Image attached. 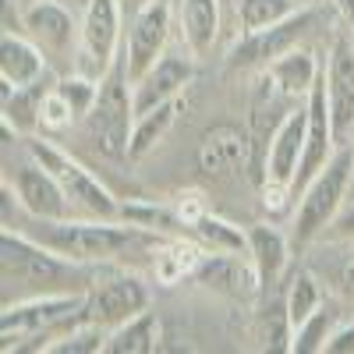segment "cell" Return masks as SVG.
Here are the masks:
<instances>
[{"instance_id":"1","label":"cell","mask_w":354,"mask_h":354,"mask_svg":"<svg viewBox=\"0 0 354 354\" xmlns=\"http://www.w3.org/2000/svg\"><path fill=\"white\" fill-rule=\"evenodd\" d=\"M32 234L36 241H43L46 248H53L57 255H64L71 262H85V266H106L117 255H124L131 245L149 241V230L135 227V223H113V220H32Z\"/></svg>"},{"instance_id":"2","label":"cell","mask_w":354,"mask_h":354,"mask_svg":"<svg viewBox=\"0 0 354 354\" xmlns=\"http://www.w3.org/2000/svg\"><path fill=\"white\" fill-rule=\"evenodd\" d=\"M0 270L4 280H18L28 287H39V294L50 290H88L96 283L100 270L85 262H71L64 255H57L53 248H46L43 241H36L32 234H18V230H4L0 234Z\"/></svg>"},{"instance_id":"3","label":"cell","mask_w":354,"mask_h":354,"mask_svg":"<svg viewBox=\"0 0 354 354\" xmlns=\"http://www.w3.org/2000/svg\"><path fill=\"white\" fill-rule=\"evenodd\" d=\"M351 185H354V142L340 145L337 156L322 167L308 181V188L298 195V209H294V223H290L294 227L290 230L294 248H305L330 230V223L347 205Z\"/></svg>"},{"instance_id":"4","label":"cell","mask_w":354,"mask_h":354,"mask_svg":"<svg viewBox=\"0 0 354 354\" xmlns=\"http://www.w3.org/2000/svg\"><path fill=\"white\" fill-rule=\"evenodd\" d=\"M135 85L128 78V61L124 50L121 57L106 68V75L100 78V93L96 103L85 113V131L93 138V145L110 156V160H124L128 156V142H131V128H135Z\"/></svg>"},{"instance_id":"5","label":"cell","mask_w":354,"mask_h":354,"mask_svg":"<svg viewBox=\"0 0 354 354\" xmlns=\"http://www.w3.org/2000/svg\"><path fill=\"white\" fill-rule=\"evenodd\" d=\"M25 153H28V160H36L39 167H46L57 181H61V188L71 198L75 209H82L88 216H100V220H121V205L110 195V188L100 177L88 174L75 156H68L64 149H57L53 142H46L39 135L25 138Z\"/></svg>"},{"instance_id":"6","label":"cell","mask_w":354,"mask_h":354,"mask_svg":"<svg viewBox=\"0 0 354 354\" xmlns=\"http://www.w3.org/2000/svg\"><path fill=\"white\" fill-rule=\"evenodd\" d=\"M319 11L315 4H305L301 11H294L290 18L270 25V28H259V32H241V39L230 46L227 53V71H262L270 68L277 57H283L287 50L298 46L312 28L319 25Z\"/></svg>"},{"instance_id":"7","label":"cell","mask_w":354,"mask_h":354,"mask_svg":"<svg viewBox=\"0 0 354 354\" xmlns=\"http://www.w3.org/2000/svg\"><path fill=\"white\" fill-rule=\"evenodd\" d=\"M149 308V287H145L135 273H121V270H100L96 283L85 290V315L88 322L106 330H117L121 322H128L131 315Z\"/></svg>"},{"instance_id":"8","label":"cell","mask_w":354,"mask_h":354,"mask_svg":"<svg viewBox=\"0 0 354 354\" xmlns=\"http://www.w3.org/2000/svg\"><path fill=\"white\" fill-rule=\"evenodd\" d=\"M322 78H326V100H330L337 145H351L354 142V32L347 25L333 36Z\"/></svg>"},{"instance_id":"9","label":"cell","mask_w":354,"mask_h":354,"mask_svg":"<svg viewBox=\"0 0 354 354\" xmlns=\"http://www.w3.org/2000/svg\"><path fill=\"white\" fill-rule=\"evenodd\" d=\"M167 39H170V0H149V4H142L131 15L128 39H124V61H128L131 85L167 53Z\"/></svg>"},{"instance_id":"10","label":"cell","mask_w":354,"mask_h":354,"mask_svg":"<svg viewBox=\"0 0 354 354\" xmlns=\"http://www.w3.org/2000/svg\"><path fill=\"white\" fill-rule=\"evenodd\" d=\"M305 135H308V100H298L287 110V117L280 121V128L270 142L259 188H283L294 195V177H298V163L305 153Z\"/></svg>"},{"instance_id":"11","label":"cell","mask_w":354,"mask_h":354,"mask_svg":"<svg viewBox=\"0 0 354 354\" xmlns=\"http://www.w3.org/2000/svg\"><path fill=\"white\" fill-rule=\"evenodd\" d=\"M121 4L124 0H88L82 15V57H88L96 68V78L121 57Z\"/></svg>"},{"instance_id":"12","label":"cell","mask_w":354,"mask_h":354,"mask_svg":"<svg viewBox=\"0 0 354 354\" xmlns=\"http://www.w3.org/2000/svg\"><path fill=\"white\" fill-rule=\"evenodd\" d=\"M11 181V177H8ZM15 195H18V205L32 216V220H64L75 205H71V198L64 195V188H61V181L46 170V167H39L36 160H28V163H21L18 170H15Z\"/></svg>"},{"instance_id":"13","label":"cell","mask_w":354,"mask_h":354,"mask_svg":"<svg viewBox=\"0 0 354 354\" xmlns=\"http://www.w3.org/2000/svg\"><path fill=\"white\" fill-rule=\"evenodd\" d=\"M195 283L209 287L216 294H227V298H241V301L255 298V290H262L252 255H234V252H209L198 266Z\"/></svg>"},{"instance_id":"14","label":"cell","mask_w":354,"mask_h":354,"mask_svg":"<svg viewBox=\"0 0 354 354\" xmlns=\"http://www.w3.org/2000/svg\"><path fill=\"white\" fill-rule=\"evenodd\" d=\"M192 78H195L192 57H185V53H163L160 61L135 82V110L142 113V110L160 106L167 100H177L192 85Z\"/></svg>"},{"instance_id":"15","label":"cell","mask_w":354,"mask_h":354,"mask_svg":"<svg viewBox=\"0 0 354 354\" xmlns=\"http://www.w3.org/2000/svg\"><path fill=\"white\" fill-rule=\"evenodd\" d=\"M195 160H198V170L205 177H227L234 170L248 167L252 142H248V135L241 128H234V124H213L209 131L202 135Z\"/></svg>"},{"instance_id":"16","label":"cell","mask_w":354,"mask_h":354,"mask_svg":"<svg viewBox=\"0 0 354 354\" xmlns=\"http://www.w3.org/2000/svg\"><path fill=\"white\" fill-rule=\"evenodd\" d=\"M21 25H25V36H32L46 53H61L75 43V36H82V28H75V18L68 15V8H61L57 0H36L25 11Z\"/></svg>"},{"instance_id":"17","label":"cell","mask_w":354,"mask_h":354,"mask_svg":"<svg viewBox=\"0 0 354 354\" xmlns=\"http://www.w3.org/2000/svg\"><path fill=\"white\" fill-rule=\"evenodd\" d=\"M46 75V50L32 36H0V82L4 85H32Z\"/></svg>"},{"instance_id":"18","label":"cell","mask_w":354,"mask_h":354,"mask_svg":"<svg viewBox=\"0 0 354 354\" xmlns=\"http://www.w3.org/2000/svg\"><path fill=\"white\" fill-rule=\"evenodd\" d=\"M50 93V82H32V85H4L0 82V103H4V128L18 131L21 138L39 131V113L43 100Z\"/></svg>"},{"instance_id":"19","label":"cell","mask_w":354,"mask_h":354,"mask_svg":"<svg viewBox=\"0 0 354 354\" xmlns=\"http://www.w3.org/2000/svg\"><path fill=\"white\" fill-rule=\"evenodd\" d=\"M181 36L192 57L213 53L220 39V0H181Z\"/></svg>"},{"instance_id":"20","label":"cell","mask_w":354,"mask_h":354,"mask_svg":"<svg viewBox=\"0 0 354 354\" xmlns=\"http://www.w3.org/2000/svg\"><path fill=\"white\" fill-rule=\"evenodd\" d=\"M262 71H270V78L294 100H308L312 85L322 78V64L315 61V53L305 50V46L287 50L283 57H277V61L270 68H262Z\"/></svg>"},{"instance_id":"21","label":"cell","mask_w":354,"mask_h":354,"mask_svg":"<svg viewBox=\"0 0 354 354\" xmlns=\"http://www.w3.org/2000/svg\"><path fill=\"white\" fill-rule=\"evenodd\" d=\"M181 96L177 100H167L160 106H149V110H142L135 117V128H131V142H128V160H142V156H149L156 145L167 138V131L174 128L177 121V113H181Z\"/></svg>"},{"instance_id":"22","label":"cell","mask_w":354,"mask_h":354,"mask_svg":"<svg viewBox=\"0 0 354 354\" xmlns=\"http://www.w3.org/2000/svg\"><path fill=\"white\" fill-rule=\"evenodd\" d=\"M248 255L259 270L262 287H273L287 266V238L273 223H252L248 227Z\"/></svg>"},{"instance_id":"23","label":"cell","mask_w":354,"mask_h":354,"mask_svg":"<svg viewBox=\"0 0 354 354\" xmlns=\"http://www.w3.org/2000/svg\"><path fill=\"white\" fill-rule=\"evenodd\" d=\"M163 340V326L160 319L145 308L138 315H131L128 322H121L117 330H110L106 351L103 354H153Z\"/></svg>"},{"instance_id":"24","label":"cell","mask_w":354,"mask_h":354,"mask_svg":"<svg viewBox=\"0 0 354 354\" xmlns=\"http://www.w3.org/2000/svg\"><path fill=\"white\" fill-rule=\"evenodd\" d=\"M205 252H209L205 245L198 248V245H192V241H170V245H163L160 255H156V280H160L163 287L195 280Z\"/></svg>"},{"instance_id":"25","label":"cell","mask_w":354,"mask_h":354,"mask_svg":"<svg viewBox=\"0 0 354 354\" xmlns=\"http://www.w3.org/2000/svg\"><path fill=\"white\" fill-rule=\"evenodd\" d=\"M195 238L209 248V252H234V255H248V230L234 227L230 220L223 216H213V213H202L198 223L192 227Z\"/></svg>"},{"instance_id":"26","label":"cell","mask_w":354,"mask_h":354,"mask_svg":"<svg viewBox=\"0 0 354 354\" xmlns=\"http://www.w3.org/2000/svg\"><path fill=\"white\" fill-rule=\"evenodd\" d=\"M326 301H322V287H319V280L308 273V270H298L290 277V283H287V294H283V308H287V319H290V330H298L301 322L315 312V308H322Z\"/></svg>"},{"instance_id":"27","label":"cell","mask_w":354,"mask_h":354,"mask_svg":"<svg viewBox=\"0 0 354 354\" xmlns=\"http://www.w3.org/2000/svg\"><path fill=\"white\" fill-rule=\"evenodd\" d=\"M301 0H238V21L241 32H259V28H270L283 18H290L294 11H301Z\"/></svg>"},{"instance_id":"28","label":"cell","mask_w":354,"mask_h":354,"mask_svg":"<svg viewBox=\"0 0 354 354\" xmlns=\"http://www.w3.org/2000/svg\"><path fill=\"white\" fill-rule=\"evenodd\" d=\"M337 326H340V322H337V308H330V305L315 308V312L301 322V326L294 330L290 351H294V354H315V351H322Z\"/></svg>"},{"instance_id":"29","label":"cell","mask_w":354,"mask_h":354,"mask_svg":"<svg viewBox=\"0 0 354 354\" xmlns=\"http://www.w3.org/2000/svg\"><path fill=\"white\" fill-rule=\"evenodd\" d=\"M75 121H78V113L71 110V103L50 85V93H46V100H43V113H39V128H43V131H64V128L75 124Z\"/></svg>"},{"instance_id":"30","label":"cell","mask_w":354,"mask_h":354,"mask_svg":"<svg viewBox=\"0 0 354 354\" xmlns=\"http://www.w3.org/2000/svg\"><path fill=\"white\" fill-rule=\"evenodd\" d=\"M322 354H354V322H344V326H337L326 340V347H322Z\"/></svg>"},{"instance_id":"31","label":"cell","mask_w":354,"mask_h":354,"mask_svg":"<svg viewBox=\"0 0 354 354\" xmlns=\"http://www.w3.org/2000/svg\"><path fill=\"white\" fill-rule=\"evenodd\" d=\"M326 234H333V238H340V241H354V202H347L344 209H340V216L330 223V230Z\"/></svg>"},{"instance_id":"32","label":"cell","mask_w":354,"mask_h":354,"mask_svg":"<svg viewBox=\"0 0 354 354\" xmlns=\"http://www.w3.org/2000/svg\"><path fill=\"white\" fill-rule=\"evenodd\" d=\"M347 298H354V252L347 255V262L340 266V283H337Z\"/></svg>"},{"instance_id":"33","label":"cell","mask_w":354,"mask_h":354,"mask_svg":"<svg viewBox=\"0 0 354 354\" xmlns=\"http://www.w3.org/2000/svg\"><path fill=\"white\" fill-rule=\"evenodd\" d=\"M333 8H337V15H340V21L354 32V0H333Z\"/></svg>"},{"instance_id":"34","label":"cell","mask_w":354,"mask_h":354,"mask_svg":"<svg viewBox=\"0 0 354 354\" xmlns=\"http://www.w3.org/2000/svg\"><path fill=\"white\" fill-rule=\"evenodd\" d=\"M142 4H149V0H124V8H128V11H138Z\"/></svg>"},{"instance_id":"35","label":"cell","mask_w":354,"mask_h":354,"mask_svg":"<svg viewBox=\"0 0 354 354\" xmlns=\"http://www.w3.org/2000/svg\"><path fill=\"white\" fill-rule=\"evenodd\" d=\"M301 4H319V0H301Z\"/></svg>"}]
</instances>
